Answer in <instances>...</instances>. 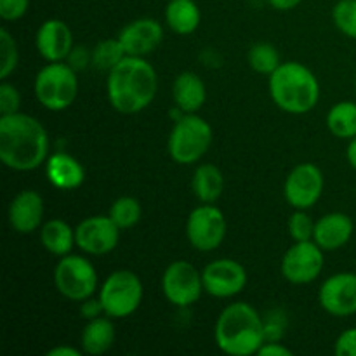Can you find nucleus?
Segmentation results:
<instances>
[{
	"instance_id": "1",
	"label": "nucleus",
	"mask_w": 356,
	"mask_h": 356,
	"mask_svg": "<svg viewBox=\"0 0 356 356\" xmlns=\"http://www.w3.org/2000/svg\"><path fill=\"white\" fill-rule=\"evenodd\" d=\"M49 159V134L40 120L26 113L0 117V160L17 172L35 170Z\"/></svg>"
},
{
	"instance_id": "2",
	"label": "nucleus",
	"mask_w": 356,
	"mask_h": 356,
	"mask_svg": "<svg viewBox=\"0 0 356 356\" xmlns=\"http://www.w3.org/2000/svg\"><path fill=\"white\" fill-rule=\"evenodd\" d=\"M159 90V75L145 58L125 56L108 72L106 96L118 113L134 115L153 103Z\"/></svg>"
},
{
	"instance_id": "3",
	"label": "nucleus",
	"mask_w": 356,
	"mask_h": 356,
	"mask_svg": "<svg viewBox=\"0 0 356 356\" xmlns=\"http://www.w3.org/2000/svg\"><path fill=\"white\" fill-rule=\"evenodd\" d=\"M214 341L216 346L229 356L257 355L266 343L263 316L249 302H232L216 320Z\"/></svg>"
},
{
	"instance_id": "4",
	"label": "nucleus",
	"mask_w": 356,
	"mask_h": 356,
	"mask_svg": "<svg viewBox=\"0 0 356 356\" xmlns=\"http://www.w3.org/2000/svg\"><path fill=\"white\" fill-rule=\"evenodd\" d=\"M270 96L282 111L309 113L320 101V82L315 73L299 61H285L270 75Z\"/></svg>"
},
{
	"instance_id": "5",
	"label": "nucleus",
	"mask_w": 356,
	"mask_h": 356,
	"mask_svg": "<svg viewBox=\"0 0 356 356\" xmlns=\"http://www.w3.org/2000/svg\"><path fill=\"white\" fill-rule=\"evenodd\" d=\"M212 127L197 113H184L177 118L167 141L170 159L179 165L200 162L212 145Z\"/></svg>"
},
{
	"instance_id": "6",
	"label": "nucleus",
	"mask_w": 356,
	"mask_h": 356,
	"mask_svg": "<svg viewBox=\"0 0 356 356\" xmlns=\"http://www.w3.org/2000/svg\"><path fill=\"white\" fill-rule=\"evenodd\" d=\"M33 92L45 110H66L72 106L79 94L76 72L66 61L49 63L35 76Z\"/></svg>"
},
{
	"instance_id": "7",
	"label": "nucleus",
	"mask_w": 356,
	"mask_h": 356,
	"mask_svg": "<svg viewBox=\"0 0 356 356\" xmlns=\"http://www.w3.org/2000/svg\"><path fill=\"white\" fill-rule=\"evenodd\" d=\"M145 296L143 282L134 271L117 270L103 282L99 287L101 305L104 315L110 318H127L139 309Z\"/></svg>"
},
{
	"instance_id": "8",
	"label": "nucleus",
	"mask_w": 356,
	"mask_h": 356,
	"mask_svg": "<svg viewBox=\"0 0 356 356\" xmlns=\"http://www.w3.org/2000/svg\"><path fill=\"white\" fill-rule=\"evenodd\" d=\"M54 285L68 301L82 302L97 291V271L89 259L75 254L63 256L54 268Z\"/></svg>"
},
{
	"instance_id": "9",
	"label": "nucleus",
	"mask_w": 356,
	"mask_h": 356,
	"mask_svg": "<svg viewBox=\"0 0 356 356\" xmlns=\"http://www.w3.org/2000/svg\"><path fill=\"white\" fill-rule=\"evenodd\" d=\"M228 225L219 207L202 204L190 212L186 219V238L198 252H212L219 249L226 238Z\"/></svg>"
},
{
	"instance_id": "10",
	"label": "nucleus",
	"mask_w": 356,
	"mask_h": 356,
	"mask_svg": "<svg viewBox=\"0 0 356 356\" xmlns=\"http://www.w3.org/2000/svg\"><path fill=\"white\" fill-rule=\"evenodd\" d=\"M162 292L167 301L177 308L195 305L205 292L202 271L188 261H174L162 275Z\"/></svg>"
},
{
	"instance_id": "11",
	"label": "nucleus",
	"mask_w": 356,
	"mask_h": 356,
	"mask_svg": "<svg viewBox=\"0 0 356 356\" xmlns=\"http://www.w3.org/2000/svg\"><path fill=\"white\" fill-rule=\"evenodd\" d=\"M325 179L318 165L305 162L289 172L284 184V197L296 211H308L315 207L323 195Z\"/></svg>"
},
{
	"instance_id": "12",
	"label": "nucleus",
	"mask_w": 356,
	"mask_h": 356,
	"mask_svg": "<svg viewBox=\"0 0 356 356\" xmlns=\"http://www.w3.org/2000/svg\"><path fill=\"white\" fill-rule=\"evenodd\" d=\"M323 252L325 250L313 240L294 242V245L289 247L287 252L284 254L280 263L285 280L294 285H306L316 280L325 264Z\"/></svg>"
},
{
	"instance_id": "13",
	"label": "nucleus",
	"mask_w": 356,
	"mask_h": 356,
	"mask_svg": "<svg viewBox=\"0 0 356 356\" xmlns=\"http://www.w3.org/2000/svg\"><path fill=\"white\" fill-rule=\"evenodd\" d=\"M204 291L218 299H229L238 296L247 285V271L238 261L222 257L211 261L202 270Z\"/></svg>"
},
{
	"instance_id": "14",
	"label": "nucleus",
	"mask_w": 356,
	"mask_h": 356,
	"mask_svg": "<svg viewBox=\"0 0 356 356\" xmlns=\"http://www.w3.org/2000/svg\"><path fill=\"white\" fill-rule=\"evenodd\" d=\"M120 232L110 216H90L75 228L76 247L89 256H104L117 249Z\"/></svg>"
},
{
	"instance_id": "15",
	"label": "nucleus",
	"mask_w": 356,
	"mask_h": 356,
	"mask_svg": "<svg viewBox=\"0 0 356 356\" xmlns=\"http://www.w3.org/2000/svg\"><path fill=\"white\" fill-rule=\"evenodd\" d=\"M320 306L329 315L344 318L356 313V273L341 271L322 284L318 291Z\"/></svg>"
},
{
	"instance_id": "16",
	"label": "nucleus",
	"mask_w": 356,
	"mask_h": 356,
	"mask_svg": "<svg viewBox=\"0 0 356 356\" xmlns=\"http://www.w3.org/2000/svg\"><path fill=\"white\" fill-rule=\"evenodd\" d=\"M118 40L127 56L145 58L162 44L163 28L159 21L152 17H139L122 28Z\"/></svg>"
},
{
	"instance_id": "17",
	"label": "nucleus",
	"mask_w": 356,
	"mask_h": 356,
	"mask_svg": "<svg viewBox=\"0 0 356 356\" xmlns=\"http://www.w3.org/2000/svg\"><path fill=\"white\" fill-rule=\"evenodd\" d=\"M35 47L47 63L66 61L73 45V31L61 19H47L38 26Z\"/></svg>"
},
{
	"instance_id": "18",
	"label": "nucleus",
	"mask_w": 356,
	"mask_h": 356,
	"mask_svg": "<svg viewBox=\"0 0 356 356\" xmlns=\"http://www.w3.org/2000/svg\"><path fill=\"white\" fill-rule=\"evenodd\" d=\"M44 198L35 190H23L10 200L7 209V219L14 232L28 235L42 228L44 219Z\"/></svg>"
},
{
	"instance_id": "19",
	"label": "nucleus",
	"mask_w": 356,
	"mask_h": 356,
	"mask_svg": "<svg viewBox=\"0 0 356 356\" xmlns=\"http://www.w3.org/2000/svg\"><path fill=\"white\" fill-rule=\"evenodd\" d=\"M355 232L353 219L344 212H329L315 222L313 242L323 250H339L351 240Z\"/></svg>"
},
{
	"instance_id": "20",
	"label": "nucleus",
	"mask_w": 356,
	"mask_h": 356,
	"mask_svg": "<svg viewBox=\"0 0 356 356\" xmlns=\"http://www.w3.org/2000/svg\"><path fill=\"white\" fill-rule=\"evenodd\" d=\"M45 174L49 183L63 191L76 190L86 181V169L82 163L70 153H54L45 162Z\"/></svg>"
},
{
	"instance_id": "21",
	"label": "nucleus",
	"mask_w": 356,
	"mask_h": 356,
	"mask_svg": "<svg viewBox=\"0 0 356 356\" xmlns=\"http://www.w3.org/2000/svg\"><path fill=\"white\" fill-rule=\"evenodd\" d=\"M172 99L183 113H197L207 99V87L197 73L183 72L172 83Z\"/></svg>"
},
{
	"instance_id": "22",
	"label": "nucleus",
	"mask_w": 356,
	"mask_h": 356,
	"mask_svg": "<svg viewBox=\"0 0 356 356\" xmlns=\"http://www.w3.org/2000/svg\"><path fill=\"white\" fill-rule=\"evenodd\" d=\"M202 21L200 7L195 0H169L165 6V23L176 35H191Z\"/></svg>"
},
{
	"instance_id": "23",
	"label": "nucleus",
	"mask_w": 356,
	"mask_h": 356,
	"mask_svg": "<svg viewBox=\"0 0 356 356\" xmlns=\"http://www.w3.org/2000/svg\"><path fill=\"white\" fill-rule=\"evenodd\" d=\"M111 320L113 318L110 316L101 315L97 318L89 320L87 325L83 327L80 344L87 355L99 356L111 350L115 343V325Z\"/></svg>"
},
{
	"instance_id": "24",
	"label": "nucleus",
	"mask_w": 356,
	"mask_h": 356,
	"mask_svg": "<svg viewBox=\"0 0 356 356\" xmlns=\"http://www.w3.org/2000/svg\"><path fill=\"white\" fill-rule=\"evenodd\" d=\"M191 190L202 204H216L225 191V176L214 163H200L191 177Z\"/></svg>"
},
{
	"instance_id": "25",
	"label": "nucleus",
	"mask_w": 356,
	"mask_h": 356,
	"mask_svg": "<svg viewBox=\"0 0 356 356\" xmlns=\"http://www.w3.org/2000/svg\"><path fill=\"white\" fill-rule=\"evenodd\" d=\"M40 242L44 249L52 256H68L76 245L75 228L63 219H51L40 228Z\"/></svg>"
},
{
	"instance_id": "26",
	"label": "nucleus",
	"mask_w": 356,
	"mask_h": 356,
	"mask_svg": "<svg viewBox=\"0 0 356 356\" xmlns=\"http://www.w3.org/2000/svg\"><path fill=\"white\" fill-rule=\"evenodd\" d=\"M327 129L339 139L356 138V103L341 101L327 113Z\"/></svg>"
},
{
	"instance_id": "27",
	"label": "nucleus",
	"mask_w": 356,
	"mask_h": 356,
	"mask_svg": "<svg viewBox=\"0 0 356 356\" xmlns=\"http://www.w3.org/2000/svg\"><path fill=\"white\" fill-rule=\"evenodd\" d=\"M247 61L254 72L268 76L282 65L277 47L273 44H268V42H259V44L252 45L249 49V54H247Z\"/></svg>"
},
{
	"instance_id": "28",
	"label": "nucleus",
	"mask_w": 356,
	"mask_h": 356,
	"mask_svg": "<svg viewBox=\"0 0 356 356\" xmlns=\"http://www.w3.org/2000/svg\"><path fill=\"white\" fill-rule=\"evenodd\" d=\"M108 216L113 219V222L120 229H131L141 221L143 209L138 198L120 197L111 204Z\"/></svg>"
},
{
	"instance_id": "29",
	"label": "nucleus",
	"mask_w": 356,
	"mask_h": 356,
	"mask_svg": "<svg viewBox=\"0 0 356 356\" xmlns=\"http://www.w3.org/2000/svg\"><path fill=\"white\" fill-rule=\"evenodd\" d=\"M125 56L127 54H125L118 37L106 38V40H101L99 44L92 49V66L103 70V72H110V70L115 68Z\"/></svg>"
},
{
	"instance_id": "30",
	"label": "nucleus",
	"mask_w": 356,
	"mask_h": 356,
	"mask_svg": "<svg viewBox=\"0 0 356 356\" xmlns=\"http://www.w3.org/2000/svg\"><path fill=\"white\" fill-rule=\"evenodd\" d=\"M332 21L341 33L356 40V0H339L332 9Z\"/></svg>"
},
{
	"instance_id": "31",
	"label": "nucleus",
	"mask_w": 356,
	"mask_h": 356,
	"mask_svg": "<svg viewBox=\"0 0 356 356\" xmlns=\"http://www.w3.org/2000/svg\"><path fill=\"white\" fill-rule=\"evenodd\" d=\"M0 49H2V65H0V79H9L13 75L14 70L17 68L19 63V51H17V44L14 40L9 30L2 28L0 30Z\"/></svg>"
},
{
	"instance_id": "32",
	"label": "nucleus",
	"mask_w": 356,
	"mask_h": 356,
	"mask_svg": "<svg viewBox=\"0 0 356 356\" xmlns=\"http://www.w3.org/2000/svg\"><path fill=\"white\" fill-rule=\"evenodd\" d=\"M315 233V221L306 211H296L289 219V235L294 242H306L313 240Z\"/></svg>"
},
{
	"instance_id": "33",
	"label": "nucleus",
	"mask_w": 356,
	"mask_h": 356,
	"mask_svg": "<svg viewBox=\"0 0 356 356\" xmlns=\"http://www.w3.org/2000/svg\"><path fill=\"white\" fill-rule=\"evenodd\" d=\"M21 106V94L13 83L3 82L0 86V115L17 113Z\"/></svg>"
},
{
	"instance_id": "34",
	"label": "nucleus",
	"mask_w": 356,
	"mask_h": 356,
	"mask_svg": "<svg viewBox=\"0 0 356 356\" xmlns=\"http://www.w3.org/2000/svg\"><path fill=\"white\" fill-rule=\"evenodd\" d=\"M30 0H0V17L3 21H17L28 13Z\"/></svg>"
},
{
	"instance_id": "35",
	"label": "nucleus",
	"mask_w": 356,
	"mask_h": 356,
	"mask_svg": "<svg viewBox=\"0 0 356 356\" xmlns=\"http://www.w3.org/2000/svg\"><path fill=\"white\" fill-rule=\"evenodd\" d=\"M334 353L337 356H356V327L348 329L337 337L334 344Z\"/></svg>"
},
{
	"instance_id": "36",
	"label": "nucleus",
	"mask_w": 356,
	"mask_h": 356,
	"mask_svg": "<svg viewBox=\"0 0 356 356\" xmlns=\"http://www.w3.org/2000/svg\"><path fill=\"white\" fill-rule=\"evenodd\" d=\"M66 63H68L75 72L86 70L87 66L92 65V51H89V49L86 47H73L70 56L66 58Z\"/></svg>"
},
{
	"instance_id": "37",
	"label": "nucleus",
	"mask_w": 356,
	"mask_h": 356,
	"mask_svg": "<svg viewBox=\"0 0 356 356\" xmlns=\"http://www.w3.org/2000/svg\"><path fill=\"white\" fill-rule=\"evenodd\" d=\"M80 313H82L83 318L87 320H92V318H97V316L104 315V309H103V305H101L99 298L94 299V298H89L86 299V301L80 302Z\"/></svg>"
},
{
	"instance_id": "38",
	"label": "nucleus",
	"mask_w": 356,
	"mask_h": 356,
	"mask_svg": "<svg viewBox=\"0 0 356 356\" xmlns=\"http://www.w3.org/2000/svg\"><path fill=\"white\" fill-rule=\"evenodd\" d=\"M259 356H292V350L280 343V341H266L257 351Z\"/></svg>"
},
{
	"instance_id": "39",
	"label": "nucleus",
	"mask_w": 356,
	"mask_h": 356,
	"mask_svg": "<svg viewBox=\"0 0 356 356\" xmlns=\"http://www.w3.org/2000/svg\"><path fill=\"white\" fill-rule=\"evenodd\" d=\"M80 350L73 346H66V344H59V346H54L52 350L47 351V356H80Z\"/></svg>"
},
{
	"instance_id": "40",
	"label": "nucleus",
	"mask_w": 356,
	"mask_h": 356,
	"mask_svg": "<svg viewBox=\"0 0 356 356\" xmlns=\"http://www.w3.org/2000/svg\"><path fill=\"white\" fill-rule=\"evenodd\" d=\"M301 2L302 0H268V3L277 10H292Z\"/></svg>"
},
{
	"instance_id": "41",
	"label": "nucleus",
	"mask_w": 356,
	"mask_h": 356,
	"mask_svg": "<svg viewBox=\"0 0 356 356\" xmlns=\"http://www.w3.org/2000/svg\"><path fill=\"white\" fill-rule=\"evenodd\" d=\"M346 156L350 165L356 170V138L350 139V145H348V149H346Z\"/></svg>"
}]
</instances>
